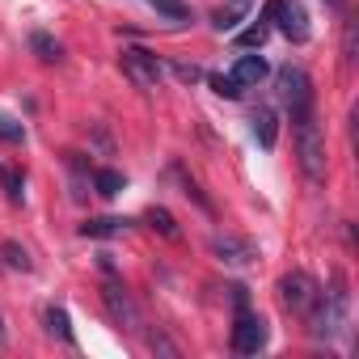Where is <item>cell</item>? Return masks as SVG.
Masks as SVG:
<instances>
[{"label": "cell", "mask_w": 359, "mask_h": 359, "mask_svg": "<svg viewBox=\"0 0 359 359\" xmlns=\"http://www.w3.org/2000/svg\"><path fill=\"white\" fill-rule=\"evenodd\" d=\"M0 254H5V266H9V271H34L30 254H26L18 241H5V245H0Z\"/></svg>", "instance_id": "ac0fdd59"}, {"label": "cell", "mask_w": 359, "mask_h": 359, "mask_svg": "<svg viewBox=\"0 0 359 359\" xmlns=\"http://www.w3.org/2000/svg\"><path fill=\"white\" fill-rule=\"evenodd\" d=\"M0 182H5L9 203H22V199H26V191H22V173H18V169H0Z\"/></svg>", "instance_id": "44dd1931"}, {"label": "cell", "mask_w": 359, "mask_h": 359, "mask_svg": "<svg viewBox=\"0 0 359 359\" xmlns=\"http://www.w3.org/2000/svg\"><path fill=\"white\" fill-rule=\"evenodd\" d=\"M43 321H47V330H51L60 342H72V325H68V313H64L60 304H51V309L43 313Z\"/></svg>", "instance_id": "2e32d148"}, {"label": "cell", "mask_w": 359, "mask_h": 359, "mask_svg": "<svg viewBox=\"0 0 359 359\" xmlns=\"http://www.w3.org/2000/svg\"><path fill=\"white\" fill-rule=\"evenodd\" d=\"M266 346V321L245 304L237 309V325H233V351L237 355H258Z\"/></svg>", "instance_id": "52a82bcc"}, {"label": "cell", "mask_w": 359, "mask_h": 359, "mask_svg": "<svg viewBox=\"0 0 359 359\" xmlns=\"http://www.w3.org/2000/svg\"><path fill=\"white\" fill-rule=\"evenodd\" d=\"M279 93H283V102H287L292 118H300V114H309V110H313V81H309V72H304V68L283 64V68H279Z\"/></svg>", "instance_id": "3957f363"}, {"label": "cell", "mask_w": 359, "mask_h": 359, "mask_svg": "<svg viewBox=\"0 0 359 359\" xmlns=\"http://www.w3.org/2000/svg\"><path fill=\"white\" fill-rule=\"evenodd\" d=\"M262 13H266V18L279 26V34H287L292 43H309V13H304L300 0H271Z\"/></svg>", "instance_id": "5b68a950"}, {"label": "cell", "mask_w": 359, "mask_h": 359, "mask_svg": "<svg viewBox=\"0 0 359 359\" xmlns=\"http://www.w3.org/2000/svg\"><path fill=\"white\" fill-rule=\"evenodd\" d=\"M173 76H177V81H191V85L203 81V72H199L195 64H173Z\"/></svg>", "instance_id": "4316f807"}, {"label": "cell", "mask_w": 359, "mask_h": 359, "mask_svg": "<svg viewBox=\"0 0 359 359\" xmlns=\"http://www.w3.org/2000/svg\"><path fill=\"white\" fill-rule=\"evenodd\" d=\"M144 5H152L169 22H191V5H187V0H144Z\"/></svg>", "instance_id": "e0dca14e"}, {"label": "cell", "mask_w": 359, "mask_h": 359, "mask_svg": "<svg viewBox=\"0 0 359 359\" xmlns=\"http://www.w3.org/2000/svg\"><path fill=\"white\" fill-rule=\"evenodd\" d=\"M118 64H123V76H127L135 89H156V81H161V60H156L152 51L127 47V51L118 55Z\"/></svg>", "instance_id": "8992f818"}, {"label": "cell", "mask_w": 359, "mask_h": 359, "mask_svg": "<svg viewBox=\"0 0 359 359\" xmlns=\"http://www.w3.org/2000/svg\"><path fill=\"white\" fill-rule=\"evenodd\" d=\"M148 346H152V351H161V355H169V359H177V346H173L165 334H148Z\"/></svg>", "instance_id": "484cf974"}, {"label": "cell", "mask_w": 359, "mask_h": 359, "mask_svg": "<svg viewBox=\"0 0 359 359\" xmlns=\"http://www.w3.org/2000/svg\"><path fill=\"white\" fill-rule=\"evenodd\" d=\"M309 317V334L313 338H334L346 330V317H351V292H346V279L334 271V283L330 292H317L313 309L304 313Z\"/></svg>", "instance_id": "6da1fadb"}, {"label": "cell", "mask_w": 359, "mask_h": 359, "mask_svg": "<svg viewBox=\"0 0 359 359\" xmlns=\"http://www.w3.org/2000/svg\"><path fill=\"white\" fill-rule=\"evenodd\" d=\"M325 5H330V9H338V13H342V9H346V0H325Z\"/></svg>", "instance_id": "f1b7e54d"}, {"label": "cell", "mask_w": 359, "mask_h": 359, "mask_svg": "<svg viewBox=\"0 0 359 359\" xmlns=\"http://www.w3.org/2000/svg\"><path fill=\"white\" fill-rule=\"evenodd\" d=\"M144 224H148V229H156V233H161V237H169V241H177V237H182L177 220H173L165 208H148V212H144Z\"/></svg>", "instance_id": "5bb4252c"}, {"label": "cell", "mask_w": 359, "mask_h": 359, "mask_svg": "<svg viewBox=\"0 0 359 359\" xmlns=\"http://www.w3.org/2000/svg\"><path fill=\"white\" fill-rule=\"evenodd\" d=\"M30 51H34L43 64H60V60H64V47H60L47 30H34V34H30Z\"/></svg>", "instance_id": "4fadbf2b"}, {"label": "cell", "mask_w": 359, "mask_h": 359, "mask_svg": "<svg viewBox=\"0 0 359 359\" xmlns=\"http://www.w3.org/2000/svg\"><path fill=\"white\" fill-rule=\"evenodd\" d=\"M173 177H182V191H187V195H191V199H195V203H199L203 212H212V199H208V195H203V191L195 187V177H187L182 169H177V165H173Z\"/></svg>", "instance_id": "603a6c76"}, {"label": "cell", "mask_w": 359, "mask_h": 359, "mask_svg": "<svg viewBox=\"0 0 359 359\" xmlns=\"http://www.w3.org/2000/svg\"><path fill=\"white\" fill-rule=\"evenodd\" d=\"M102 304H106V313H110V321H114L118 330H127V334H135V330H140V313H135L131 296L123 292V283L106 279V283H102Z\"/></svg>", "instance_id": "ba28073f"}, {"label": "cell", "mask_w": 359, "mask_h": 359, "mask_svg": "<svg viewBox=\"0 0 359 359\" xmlns=\"http://www.w3.org/2000/svg\"><path fill=\"white\" fill-rule=\"evenodd\" d=\"M266 72H271V68H266V60H262V55H237V64H233V81H237L241 89L258 85Z\"/></svg>", "instance_id": "30bf717a"}, {"label": "cell", "mask_w": 359, "mask_h": 359, "mask_svg": "<svg viewBox=\"0 0 359 359\" xmlns=\"http://www.w3.org/2000/svg\"><path fill=\"white\" fill-rule=\"evenodd\" d=\"M93 187H97L102 199H114V195L123 191V173H118V169H97V173H93Z\"/></svg>", "instance_id": "9a60e30c"}, {"label": "cell", "mask_w": 359, "mask_h": 359, "mask_svg": "<svg viewBox=\"0 0 359 359\" xmlns=\"http://www.w3.org/2000/svg\"><path fill=\"white\" fill-rule=\"evenodd\" d=\"M250 123H254V135H258V144H262V148H275V140H279V114H275L271 106H258Z\"/></svg>", "instance_id": "7c38bea8"}, {"label": "cell", "mask_w": 359, "mask_h": 359, "mask_svg": "<svg viewBox=\"0 0 359 359\" xmlns=\"http://www.w3.org/2000/svg\"><path fill=\"white\" fill-rule=\"evenodd\" d=\"M208 85H212L220 97H229V102H237V97H241V85L233 81V72H229V76H224V72H216V76H208Z\"/></svg>", "instance_id": "ffe728a7"}, {"label": "cell", "mask_w": 359, "mask_h": 359, "mask_svg": "<svg viewBox=\"0 0 359 359\" xmlns=\"http://www.w3.org/2000/svg\"><path fill=\"white\" fill-rule=\"evenodd\" d=\"M342 60L355 64V18H346V30H342Z\"/></svg>", "instance_id": "d4e9b609"}, {"label": "cell", "mask_w": 359, "mask_h": 359, "mask_svg": "<svg viewBox=\"0 0 359 359\" xmlns=\"http://www.w3.org/2000/svg\"><path fill=\"white\" fill-rule=\"evenodd\" d=\"M292 131H296V161H300V173L309 177L313 187L325 182V135L317 127V114H300L292 118Z\"/></svg>", "instance_id": "7a4b0ae2"}, {"label": "cell", "mask_w": 359, "mask_h": 359, "mask_svg": "<svg viewBox=\"0 0 359 359\" xmlns=\"http://www.w3.org/2000/svg\"><path fill=\"white\" fill-rule=\"evenodd\" d=\"M212 254H216L220 262L245 266V262H254V258H258V245H254V241H245V237H233V233H216V237H212Z\"/></svg>", "instance_id": "9c48e42d"}, {"label": "cell", "mask_w": 359, "mask_h": 359, "mask_svg": "<svg viewBox=\"0 0 359 359\" xmlns=\"http://www.w3.org/2000/svg\"><path fill=\"white\" fill-rule=\"evenodd\" d=\"M233 5H237V9H250V0H233Z\"/></svg>", "instance_id": "f546056e"}, {"label": "cell", "mask_w": 359, "mask_h": 359, "mask_svg": "<svg viewBox=\"0 0 359 359\" xmlns=\"http://www.w3.org/2000/svg\"><path fill=\"white\" fill-rule=\"evenodd\" d=\"M127 229H131V220H118V216H97V220H85V224H81V237L110 241V237H123Z\"/></svg>", "instance_id": "8fae6325"}, {"label": "cell", "mask_w": 359, "mask_h": 359, "mask_svg": "<svg viewBox=\"0 0 359 359\" xmlns=\"http://www.w3.org/2000/svg\"><path fill=\"white\" fill-rule=\"evenodd\" d=\"M5 342H9V334H5V317H0V351H5Z\"/></svg>", "instance_id": "83f0119b"}, {"label": "cell", "mask_w": 359, "mask_h": 359, "mask_svg": "<svg viewBox=\"0 0 359 359\" xmlns=\"http://www.w3.org/2000/svg\"><path fill=\"white\" fill-rule=\"evenodd\" d=\"M241 13H245V9H237V5H229V9H220V13H216V30H220V34H224V30H233Z\"/></svg>", "instance_id": "cb8c5ba5"}, {"label": "cell", "mask_w": 359, "mask_h": 359, "mask_svg": "<svg viewBox=\"0 0 359 359\" xmlns=\"http://www.w3.org/2000/svg\"><path fill=\"white\" fill-rule=\"evenodd\" d=\"M317 279L313 275H304V271H292V275H283L279 279V304L287 309V313H296V317H304L309 309H313V300H317Z\"/></svg>", "instance_id": "277c9868"}, {"label": "cell", "mask_w": 359, "mask_h": 359, "mask_svg": "<svg viewBox=\"0 0 359 359\" xmlns=\"http://www.w3.org/2000/svg\"><path fill=\"white\" fill-rule=\"evenodd\" d=\"M266 34H271V18L262 13V18H258V26H250V30H241V34H237V47H262V43H266Z\"/></svg>", "instance_id": "d6986e66"}, {"label": "cell", "mask_w": 359, "mask_h": 359, "mask_svg": "<svg viewBox=\"0 0 359 359\" xmlns=\"http://www.w3.org/2000/svg\"><path fill=\"white\" fill-rule=\"evenodd\" d=\"M0 140H5V144H22L26 140V127L18 118H9V114H0Z\"/></svg>", "instance_id": "7402d4cb"}]
</instances>
